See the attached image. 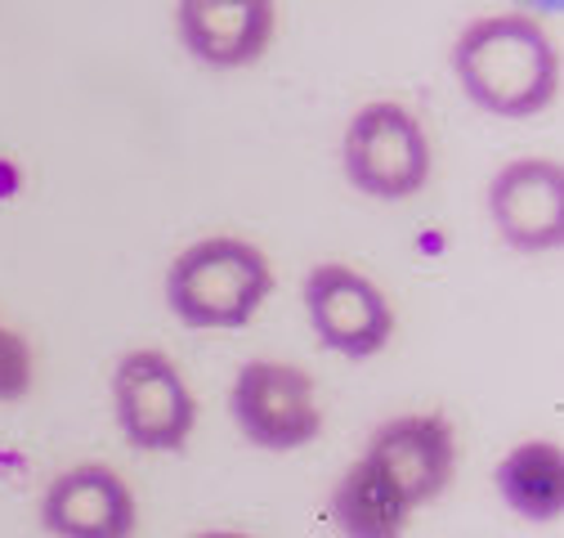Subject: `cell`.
I'll return each mask as SVG.
<instances>
[{
	"label": "cell",
	"instance_id": "3",
	"mask_svg": "<svg viewBox=\"0 0 564 538\" xmlns=\"http://www.w3.org/2000/svg\"><path fill=\"white\" fill-rule=\"evenodd\" d=\"M340 166H345V180L364 197L408 202L431 184V166H435L426 126L394 99L364 104L345 126Z\"/></svg>",
	"mask_w": 564,
	"mask_h": 538
},
{
	"label": "cell",
	"instance_id": "13",
	"mask_svg": "<svg viewBox=\"0 0 564 538\" xmlns=\"http://www.w3.org/2000/svg\"><path fill=\"white\" fill-rule=\"evenodd\" d=\"M32 381H36V355L28 346V336L0 323V404L23 399Z\"/></svg>",
	"mask_w": 564,
	"mask_h": 538
},
{
	"label": "cell",
	"instance_id": "10",
	"mask_svg": "<svg viewBox=\"0 0 564 538\" xmlns=\"http://www.w3.org/2000/svg\"><path fill=\"white\" fill-rule=\"evenodd\" d=\"M41 525L54 538H130L139 525V507L130 485L112 466L86 462L58 471L41 498Z\"/></svg>",
	"mask_w": 564,
	"mask_h": 538
},
{
	"label": "cell",
	"instance_id": "4",
	"mask_svg": "<svg viewBox=\"0 0 564 538\" xmlns=\"http://www.w3.org/2000/svg\"><path fill=\"white\" fill-rule=\"evenodd\" d=\"M112 413L144 453H180L197 427V399L162 351H126L112 368Z\"/></svg>",
	"mask_w": 564,
	"mask_h": 538
},
{
	"label": "cell",
	"instance_id": "11",
	"mask_svg": "<svg viewBox=\"0 0 564 538\" xmlns=\"http://www.w3.org/2000/svg\"><path fill=\"white\" fill-rule=\"evenodd\" d=\"M336 529L345 538H403L412 507L408 498L381 476V466L368 462L364 453L349 462V471L336 481L332 503H327Z\"/></svg>",
	"mask_w": 564,
	"mask_h": 538
},
{
	"label": "cell",
	"instance_id": "12",
	"mask_svg": "<svg viewBox=\"0 0 564 538\" xmlns=\"http://www.w3.org/2000/svg\"><path fill=\"white\" fill-rule=\"evenodd\" d=\"M502 503L529 525H555L564 512V453L555 440H524L492 471Z\"/></svg>",
	"mask_w": 564,
	"mask_h": 538
},
{
	"label": "cell",
	"instance_id": "8",
	"mask_svg": "<svg viewBox=\"0 0 564 538\" xmlns=\"http://www.w3.org/2000/svg\"><path fill=\"white\" fill-rule=\"evenodd\" d=\"M364 458L381 466V476L416 512L448 489L457 471V435L453 422L440 413H403L372 431Z\"/></svg>",
	"mask_w": 564,
	"mask_h": 538
},
{
	"label": "cell",
	"instance_id": "14",
	"mask_svg": "<svg viewBox=\"0 0 564 538\" xmlns=\"http://www.w3.org/2000/svg\"><path fill=\"white\" fill-rule=\"evenodd\" d=\"M193 538H251V534H238V529H206V534H193Z\"/></svg>",
	"mask_w": 564,
	"mask_h": 538
},
{
	"label": "cell",
	"instance_id": "7",
	"mask_svg": "<svg viewBox=\"0 0 564 538\" xmlns=\"http://www.w3.org/2000/svg\"><path fill=\"white\" fill-rule=\"evenodd\" d=\"M488 216L498 238L524 256L564 247V166L516 158L488 180Z\"/></svg>",
	"mask_w": 564,
	"mask_h": 538
},
{
	"label": "cell",
	"instance_id": "5",
	"mask_svg": "<svg viewBox=\"0 0 564 538\" xmlns=\"http://www.w3.org/2000/svg\"><path fill=\"white\" fill-rule=\"evenodd\" d=\"M229 413L238 431L264 453H296L323 435L314 377L296 364H278V359L242 364L229 390Z\"/></svg>",
	"mask_w": 564,
	"mask_h": 538
},
{
	"label": "cell",
	"instance_id": "2",
	"mask_svg": "<svg viewBox=\"0 0 564 538\" xmlns=\"http://www.w3.org/2000/svg\"><path fill=\"white\" fill-rule=\"evenodd\" d=\"M273 292L269 256L234 234L197 238L166 269V305L184 327L234 332L247 327Z\"/></svg>",
	"mask_w": 564,
	"mask_h": 538
},
{
	"label": "cell",
	"instance_id": "1",
	"mask_svg": "<svg viewBox=\"0 0 564 538\" xmlns=\"http://www.w3.org/2000/svg\"><path fill=\"white\" fill-rule=\"evenodd\" d=\"M453 77L462 95L492 117H538L560 95V54L524 10L484 14L453 41Z\"/></svg>",
	"mask_w": 564,
	"mask_h": 538
},
{
	"label": "cell",
	"instance_id": "9",
	"mask_svg": "<svg viewBox=\"0 0 564 538\" xmlns=\"http://www.w3.org/2000/svg\"><path fill=\"white\" fill-rule=\"evenodd\" d=\"M278 28L273 0H175V36L188 58L238 73L264 58Z\"/></svg>",
	"mask_w": 564,
	"mask_h": 538
},
{
	"label": "cell",
	"instance_id": "6",
	"mask_svg": "<svg viewBox=\"0 0 564 538\" xmlns=\"http://www.w3.org/2000/svg\"><path fill=\"white\" fill-rule=\"evenodd\" d=\"M305 314L318 332V342L345 359H372L390 346L394 336V310L386 292L364 279L359 269H349L340 260L314 265L305 275Z\"/></svg>",
	"mask_w": 564,
	"mask_h": 538
}]
</instances>
